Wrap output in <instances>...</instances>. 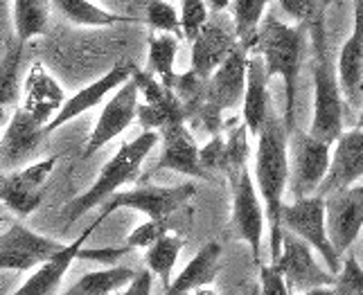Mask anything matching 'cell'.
<instances>
[{
  "label": "cell",
  "instance_id": "cell-1",
  "mask_svg": "<svg viewBox=\"0 0 363 295\" xmlns=\"http://www.w3.org/2000/svg\"><path fill=\"white\" fill-rule=\"evenodd\" d=\"M286 185H289V131L280 117L269 115L257 133L255 187L264 205L271 232V260H275L282 248V205Z\"/></svg>",
  "mask_w": 363,
  "mask_h": 295
},
{
  "label": "cell",
  "instance_id": "cell-2",
  "mask_svg": "<svg viewBox=\"0 0 363 295\" xmlns=\"http://www.w3.org/2000/svg\"><path fill=\"white\" fill-rule=\"evenodd\" d=\"M305 50V30L300 25H286L280 18L269 14L262 18L257 30V41L253 52H257L264 61L267 75L282 77L284 81V127L286 131L296 129V91L300 66H303Z\"/></svg>",
  "mask_w": 363,
  "mask_h": 295
},
{
  "label": "cell",
  "instance_id": "cell-3",
  "mask_svg": "<svg viewBox=\"0 0 363 295\" xmlns=\"http://www.w3.org/2000/svg\"><path fill=\"white\" fill-rule=\"evenodd\" d=\"M158 131H143L135 140L124 142L113 154V158L102 167L93 185L64 207L66 226H72L74 221L82 219L86 212H91L93 207L106 203L116 192H120V187L135 180L143 169V163L158 144Z\"/></svg>",
  "mask_w": 363,
  "mask_h": 295
},
{
  "label": "cell",
  "instance_id": "cell-4",
  "mask_svg": "<svg viewBox=\"0 0 363 295\" xmlns=\"http://www.w3.org/2000/svg\"><path fill=\"white\" fill-rule=\"evenodd\" d=\"M311 39H314V117H311L309 133L314 138L334 144L343 133L345 102L341 95L336 64L330 57L325 28L318 16L311 18Z\"/></svg>",
  "mask_w": 363,
  "mask_h": 295
},
{
  "label": "cell",
  "instance_id": "cell-5",
  "mask_svg": "<svg viewBox=\"0 0 363 295\" xmlns=\"http://www.w3.org/2000/svg\"><path fill=\"white\" fill-rule=\"evenodd\" d=\"M246 64H248V50L237 45L228 54V59L206 81V102L194 120L201 122L212 135H217L221 131L223 110L235 108L242 102L246 88Z\"/></svg>",
  "mask_w": 363,
  "mask_h": 295
},
{
  "label": "cell",
  "instance_id": "cell-6",
  "mask_svg": "<svg viewBox=\"0 0 363 295\" xmlns=\"http://www.w3.org/2000/svg\"><path fill=\"white\" fill-rule=\"evenodd\" d=\"M332 144L314 138L309 131H291L289 151V187L294 201L318 194L320 183L328 176Z\"/></svg>",
  "mask_w": 363,
  "mask_h": 295
},
{
  "label": "cell",
  "instance_id": "cell-7",
  "mask_svg": "<svg viewBox=\"0 0 363 295\" xmlns=\"http://www.w3.org/2000/svg\"><path fill=\"white\" fill-rule=\"evenodd\" d=\"M282 230L294 232L305 243L314 248L332 275L341 270V257L336 255L334 245L328 237V226H325V199L320 194L298 199L294 203L282 205Z\"/></svg>",
  "mask_w": 363,
  "mask_h": 295
},
{
  "label": "cell",
  "instance_id": "cell-8",
  "mask_svg": "<svg viewBox=\"0 0 363 295\" xmlns=\"http://www.w3.org/2000/svg\"><path fill=\"white\" fill-rule=\"evenodd\" d=\"M57 161V156H50L0 176V205H5L16 219L30 216L43 203Z\"/></svg>",
  "mask_w": 363,
  "mask_h": 295
},
{
  "label": "cell",
  "instance_id": "cell-9",
  "mask_svg": "<svg viewBox=\"0 0 363 295\" xmlns=\"http://www.w3.org/2000/svg\"><path fill=\"white\" fill-rule=\"evenodd\" d=\"M194 196H196V187L192 183H183V185H177V187L145 185V187H135L129 192H116L106 201L102 214L108 216L111 212L120 210V207H129V210L147 214V219L169 221V216L181 212Z\"/></svg>",
  "mask_w": 363,
  "mask_h": 295
},
{
  "label": "cell",
  "instance_id": "cell-10",
  "mask_svg": "<svg viewBox=\"0 0 363 295\" xmlns=\"http://www.w3.org/2000/svg\"><path fill=\"white\" fill-rule=\"evenodd\" d=\"M273 266L284 277L286 289L298 293L316 287H332L336 279V275H332L330 270H323L318 266L314 248L289 230L282 232V248L273 260Z\"/></svg>",
  "mask_w": 363,
  "mask_h": 295
},
{
  "label": "cell",
  "instance_id": "cell-11",
  "mask_svg": "<svg viewBox=\"0 0 363 295\" xmlns=\"http://www.w3.org/2000/svg\"><path fill=\"white\" fill-rule=\"evenodd\" d=\"M66 243L43 237L28 226L11 221L7 232L0 235V270H32L55 257Z\"/></svg>",
  "mask_w": 363,
  "mask_h": 295
},
{
  "label": "cell",
  "instance_id": "cell-12",
  "mask_svg": "<svg viewBox=\"0 0 363 295\" xmlns=\"http://www.w3.org/2000/svg\"><path fill=\"white\" fill-rule=\"evenodd\" d=\"M131 79L143 95V102H138L135 120L140 122L145 131H160L177 122H187V113L179 95L165 83H160L154 75L140 68H133Z\"/></svg>",
  "mask_w": 363,
  "mask_h": 295
},
{
  "label": "cell",
  "instance_id": "cell-13",
  "mask_svg": "<svg viewBox=\"0 0 363 295\" xmlns=\"http://www.w3.org/2000/svg\"><path fill=\"white\" fill-rule=\"evenodd\" d=\"M138 97H140V91L133 79L124 81L120 88L108 97V102L104 104L102 113L97 117V125L93 127L89 142H86L82 156L91 158L95 156L102 146H106L111 140H116L118 135H122L127 131L138 113Z\"/></svg>",
  "mask_w": 363,
  "mask_h": 295
},
{
  "label": "cell",
  "instance_id": "cell-14",
  "mask_svg": "<svg viewBox=\"0 0 363 295\" xmlns=\"http://www.w3.org/2000/svg\"><path fill=\"white\" fill-rule=\"evenodd\" d=\"M264 205L257 194L255 180L244 167L233 178V228L237 237L248 243L257 264L262 253V235H264Z\"/></svg>",
  "mask_w": 363,
  "mask_h": 295
},
{
  "label": "cell",
  "instance_id": "cell-15",
  "mask_svg": "<svg viewBox=\"0 0 363 295\" xmlns=\"http://www.w3.org/2000/svg\"><path fill=\"white\" fill-rule=\"evenodd\" d=\"M325 199V226L339 257H343L363 230V194L354 187L332 192Z\"/></svg>",
  "mask_w": 363,
  "mask_h": 295
},
{
  "label": "cell",
  "instance_id": "cell-16",
  "mask_svg": "<svg viewBox=\"0 0 363 295\" xmlns=\"http://www.w3.org/2000/svg\"><path fill=\"white\" fill-rule=\"evenodd\" d=\"M133 68H135V64H131V61H120V64H116L108 72H104L99 79H95L89 86H84L82 91H77L72 97H68V100L64 102V106L59 108V113L45 125V135L55 133L57 129L68 125L70 120L89 113L91 108L102 104L106 95L116 93L124 81L131 79Z\"/></svg>",
  "mask_w": 363,
  "mask_h": 295
},
{
  "label": "cell",
  "instance_id": "cell-17",
  "mask_svg": "<svg viewBox=\"0 0 363 295\" xmlns=\"http://www.w3.org/2000/svg\"><path fill=\"white\" fill-rule=\"evenodd\" d=\"M341 95L347 108H363V0H354V25L336 61Z\"/></svg>",
  "mask_w": 363,
  "mask_h": 295
},
{
  "label": "cell",
  "instance_id": "cell-18",
  "mask_svg": "<svg viewBox=\"0 0 363 295\" xmlns=\"http://www.w3.org/2000/svg\"><path fill=\"white\" fill-rule=\"evenodd\" d=\"M104 219H106L104 214H99L77 239L66 243L55 257H50V260L43 262L41 266H36L34 273L21 284V289H16L9 295H55V291L59 289L61 279H64V275L68 273L72 262L79 260V253L84 248V243L89 241V237L93 235V232L104 224Z\"/></svg>",
  "mask_w": 363,
  "mask_h": 295
},
{
  "label": "cell",
  "instance_id": "cell-19",
  "mask_svg": "<svg viewBox=\"0 0 363 295\" xmlns=\"http://www.w3.org/2000/svg\"><path fill=\"white\" fill-rule=\"evenodd\" d=\"M334 144L328 176L318 187L320 196L350 190L363 178V129L343 131Z\"/></svg>",
  "mask_w": 363,
  "mask_h": 295
},
{
  "label": "cell",
  "instance_id": "cell-20",
  "mask_svg": "<svg viewBox=\"0 0 363 295\" xmlns=\"http://www.w3.org/2000/svg\"><path fill=\"white\" fill-rule=\"evenodd\" d=\"M64 102L66 93L61 88V83L41 61H34L21 88V108L45 129V125L59 113Z\"/></svg>",
  "mask_w": 363,
  "mask_h": 295
},
{
  "label": "cell",
  "instance_id": "cell-21",
  "mask_svg": "<svg viewBox=\"0 0 363 295\" xmlns=\"http://www.w3.org/2000/svg\"><path fill=\"white\" fill-rule=\"evenodd\" d=\"M160 135V156L156 169H169L190 178H208L206 169L199 161V144L185 122H177L158 131Z\"/></svg>",
  "mask_w": 363,
  "mask_h": 295
},
{
  "label": "cell",
  "instance_id": "cell-22",
  "mask_svg": "<svg viewBox=\"0 0 363 295\" xmlns=\"http://www.w3.org/2000/svg\"><path fill=\"white\" fill-rule=\"evenodd\" d=\"M45 138V129L34 117H30L18 106L9 117L7 129L0 140V165L7 169H18L36 154Z\"/></svg>",
  "mask_w": 363,
  "mask_h": 295
},
{
  "label": "cell",
  "instance_id": "cell-23",
  "mask_svg": "<svg viewBox=\"0 0 363 295\" xmlns=\"http://www.w3.org/2000/svg\"><path fill=\"white\" fill-rule=\"evenodd\" d=\"M237 45H240V41H237L235 30L230 32L221 23L208 21L206 28L192 41V57H190L192 72L196 77L208 79L228 59V54Z\"/></svg>",
  "mask_w": 363,
  "mask_h": 295
},
{
  "label": "cell",
  "instance_id": "cell-24",
  "mask_svg": "<svg viewBox=\"0 0 363 295\" xmlns=\"http://www.w3.org/2000/svg\"><path fill=\"white\" fill-rule=\"evenodd\" d=\"M242 115L244 125L250 135H257L264 127L267 117L271 115L269 102V75L264 68V61L257 52H248L246 64V88L242 97Z\"/></svg>",
  "mask_w": 363,
  "mask_h": 295
},
{
  "label": "cell",
  "instance_id": "cell-25",
  "mask_svg": "<svg viewBox=\"0 0 363 295\" xmlns=\"http://www.w3.org/2000/svg\"><path fill=\"white\" fill-rule=\"evenodd\" d=\"M221 262V245L217 241H210L201 245V250L194 255V260L187 262V266L172 279V284L165 289V295H190L203 287H210L217 279Z\"/></svg>",
  "mask_w": 363,
  "mask_h": 295
},
{
  "label": "cell",
  "instance_id": "cell-26",
  "mask_svg": "<svg viewBox=\"0 0 363 295\" xmlns=\"http://www.w3.org/2000/svg\"><path fill=\"white\" fill-rule=\"evenodd\" d=\"M50 5L68 23L79 28H111L120 23H138L131 16H120L104 7H97L91 0H50Z\"/></svg>",
  "mask_w": 363,
  "mask_h": 295
},
{
  "label": "cell",
  "instance_id": "cell-27",
  "mask_svg": "<svg viewBox=\"0 0 363 295\" xmlns=\"http://www.w3.org/2000/svg\"><path fill=\"white\" fill-rule=\"evenodd\" d=\"M138 270L131 266H111L104 270H93L79 277L70 289L59 295H113L122 291L135 277Z\"/></svg>",
  "mask_w": 363,
  "mask_h": 295
},
{
  "label": "cell",
  "instance_id": "cell-28",
  "mask_svg": "<svg viewBox=\"0 0 363 295\" xmlns=\"http://www.w3.org/2000/svg\"><path fill=\"white\" fill-rule=\"evenodd\" d=\"M179 39L172 34H154L149 36V61L147 72L154 75L160 83L174 91L177 81V54H179Z\"/></svg>",
  "mask_w": 363,
  "mask_h": 295
},
{
  "label": "cell",
  "instance_id": "cell-29",
  "mask_svg": "<svg viewBox=\"0 0 363 295\" xmlns=\"http://www.w3.org/2000/svg\"><path fill=\"white\" fill-rule=\"evenodd\" d=\"M50 0H14V32L18 43H28L45 34Z\"/></svg>",
  "mask_w": 363,
  "mask_h": 295
},
{
  "label": "cell",
  "instance_id": "cell-30",
  "mask_svg": "<svg viewBox=\"0 0 363 295\" xmlns=\"http://www.w3.org/2000/svg\"><path fill=\"white\" fill-rule=\"evenodd\" d=\"M269 0H233V28L242 47L253 52L259 23L264 18Z\"/></svg>",
  "mask_w": 363,
  "mask_h": 295
},
{
  "label": "cell",
  "instance_id": "cell-31",
  "mask_svg": "<svg viewBox=\"0 0 363 295\" xmlns=\"http://www.w3.org/2000/svg\"><path fill=\"white\" fill-rule=\"evenodd\" d=\"M181 250H183V239L179 235H165L154 245H149L145 253V264L152 270V275L160 279L162 289H167L172 284V273L179 262Z\"/></svg>",
  "mask_w": 363,
  "mask_h": 295
},
{
  "label": "cell",
  "instance_id": "cell-32",
  "mask_svg": "<svg viewBox=\"0 0 363 295\" xmlns=\"http://www.w3.org/2000/svg\"><path fill=\"white\" fill-rule=\"evenodd\" d=\"M21 61H23V43L3 54L0 59V106H16L21 100Z\"/></svg>",
  "mask_w": 363,
  "mask_h": 295
},
{
  "label": "cell",
  "instance_id": "cell-33",
  "mask_svg": "<svg viewBox=\"0 0 363 295\" xmlns=\"http://www.w3.org/2000/svg\"><path fill=\"white\" fill-rule=\"evenodd\" d=\"M145 18L149 23V28L158 34H172L181 41L183 30H181V18L177 14L174 5H169L167 0H149L145 9Z\"/></svg>",
  "mask_w": 363,
  "mask_h": 295
},
{
  "label": "cell",
  "instance_id": "cell-34",
  "mask_svg": "<svg viewBox=\"0 0 363 295\" xmlns=\"http://www.w3.org/2000/svg\"><path fill=\"white\" fill-rule=\"evenodd\" d=\"M208 14L210 9L206 5V0H183L181 3V30H183V39L187 41H194L199 32L206 28L208 23Z\"/></svg>",
  "mask_w": 363,
  "mask_h": 295
},
{
  "label": "cell",
  "instance_id": "cell-35",
  "mask_svg": "<svg viewBox=\"0 0 363 295\" xmlns=\"http://www.w3.org/2000/svg\"><path fill=\"white\" fill-rule=\"evenodd\" d=\"M336 295H363V266L357 255H347L334 279Z\"/></svg>",
  "mask_w": 363,
  "mask_h": 295
},
{
  "label": "cell",
  "instance_id": "cell-36",
  "mask_svg": "<svg viewBox=\"0 0 363 295\" xmlns=\"http://www.w3.org/2000/svg\"><path fill=\"white\" fill-rule=\"evenodd\" d=\"M246 135H248L246 125H240L226 138V169H223V171H226V174H230L233 178L246 167V158H248Z\"/></svg>",
  "mask_w": 363,
  "mask_h": 295
},
{
  "label": "cell",
  "instance_id": "cell-37",
  "mask_svg": "<svg viewBox=\"0 0 363 295\" xmlns=\"http://www.w3.org/2000/svg\"><path fill=\"white\" fill-rule=\"evenodd\" d=\"M165 235H169V221L167 219H147L145 224L138 226L131 235L127 237V245L133 248H149L154 245L158 239H162Z\"/></svg>",
  "mask_w": 363,
  "mask_h": 295
},
{
  "label": "cell",
  "instance_id": "cell-38",
  "mask_svg": "<svg viewBox=\"0 0 363 295\" xmlns=\"http://www.w3.org/2000/svg\"><path fill=\"white\" fill-rule=\"evenodd\" d=\"M199 161H201L206 174L226 169V138H221L219 133L212 135V140L199 149Z\"/></svg>",
  "mask_w": 363,
  "mask_h": 295
},
{
  "label": "cell",
  "instance_id": "cell-39",
  "mask_svg": "<svg viewBox=\"0 0 363 295\" xmlns=\"http://www.w3.org/2000/svg\"><path fill=\"white\" fill-rule=\"evenodd\" d=\"M259 291L262 295H291V291L284 284V277L275 270L273 264H259Z\"/></svg>",
  "mask_w": 363,
  "mask_h": 295
},
{
  "label": "cell",
  "instance_id": "cell-40",
  "mask_svg": "<svg viewBox=\"0 0 363 295\" xmlns=\"http://www.w3.org/2000/svg\"><path fill=\"white\" fill-rule=\"evenodd\" d=\"M316 3L318 0H280V7L289 18L305 25L316 16Z\"/></svg>",
  "mask_w": 363,
  "mask_h": 295
},
{
  "label": "cell",
  "instance_id": "cell-41",
  "mask_svg": "<svg viewBox=\"0 0 363 295\" xmlns=\"http://www.w3.org/2000/svg\"><path fill=\"white\" fill-rule=\"evenodd\" d=\"M152 287H154V275H152V270L145 268V270H138L135 277L116 295H152Z\"/></svg>",
  "mask_w": 363,
  "mask_h": 295
},
{
  "label": "cell",
  "instance_id": "cell-42",
  "mask_svg": "<svg viewBox=\"0 0 363 295\" xmlns=\"http://www.w3.org/2000/svg\"><path fill=\"white\" fill-rule=\"evenodd\" d=\"M206 5L212 14H221V11H226L233 5V0H206Z\"/></svg>",
  "mask_w": 363,
  "mask_h": 295
},
{
  "label": "cell",
  "instance_id": "cell-43",
  "mask_svg": "<svg viewBox=\"0 0 363 295\" xmlns=\"http://www.w3.org/2000/svg\"><path fill=\"white\" fill-rule=\"evenodd\" d=\"M300 295H336V291H334V287H316V289H309Z\"/></svg>",
  "mask_w": 363,
  "mask_h": 295
},
{
  "label": "cell",
  "instance_id": "cell-44",
  "mask_svg": "<svg viewBox=\"0 0 363 295\" xmlns=\"http://www.w3.org/2000/svg\"><path fill=\"white\" fill-rule=\"evenodd\" d=\"M11 219H14V214H11L5 205H0V224H11Z\"/></svg>",
  "mask_w": 363,
  "mask_h": 295
},
{
  "label": "cell",
  "instance_id": "cell-45",
  "mask_svg": "<svg viewBox=\"0 0 363 295\" xmlns=\"http://www.w3.org/2000/svg\"><path fill=\"white\" fill-rule=\"evenodd\" d=\"M7 122V108L5 106H0V127H3Z\"/></svg>",
  "mask_w": 363,
  "mask_h": 295
},
{
  "label": "cell",
  "instance_id": "cell-46",
  "mask_svg": "<svg viewBox=\"0 0 363 295\" xmlns=\"http://www.w3.org/2000/svg\"><path fill=\"white\" fill-rule=\"evenodd\" d=\"M357 129H363V108L359 110V120H357Z\"/></svg>",
  "mask_w": 363,
  "mask_h": 295
},
{
  "label": "cell",
  "instance_id": "cell-47",
  "mask_svg": "<svg viewBox=\"0 0 363 295\" xmlns=\"http://www.w3.org/2000/svg\"><path fill=\"white\" fill-rule=\"evenodd\" d=\"M354 190H357L359 194H363V185H354Z\"/></svg>",
  "mask_w": 363,
  "mask_h": 295
},
{
  "label": "cell",
  "instance_id": "cell-48",
  "mask_svg": "<svg viewBox=\"0 0 363 295\" xmlns=\"http://www.w3.org/2000/svg\"><path fill=\"white\" fill-rule=\"evenodd\" d=\"M0 176H3V174H0Z\"/></svg>",
  "mask_w": 363,
  "mask_h": 295
}]
</instances>
